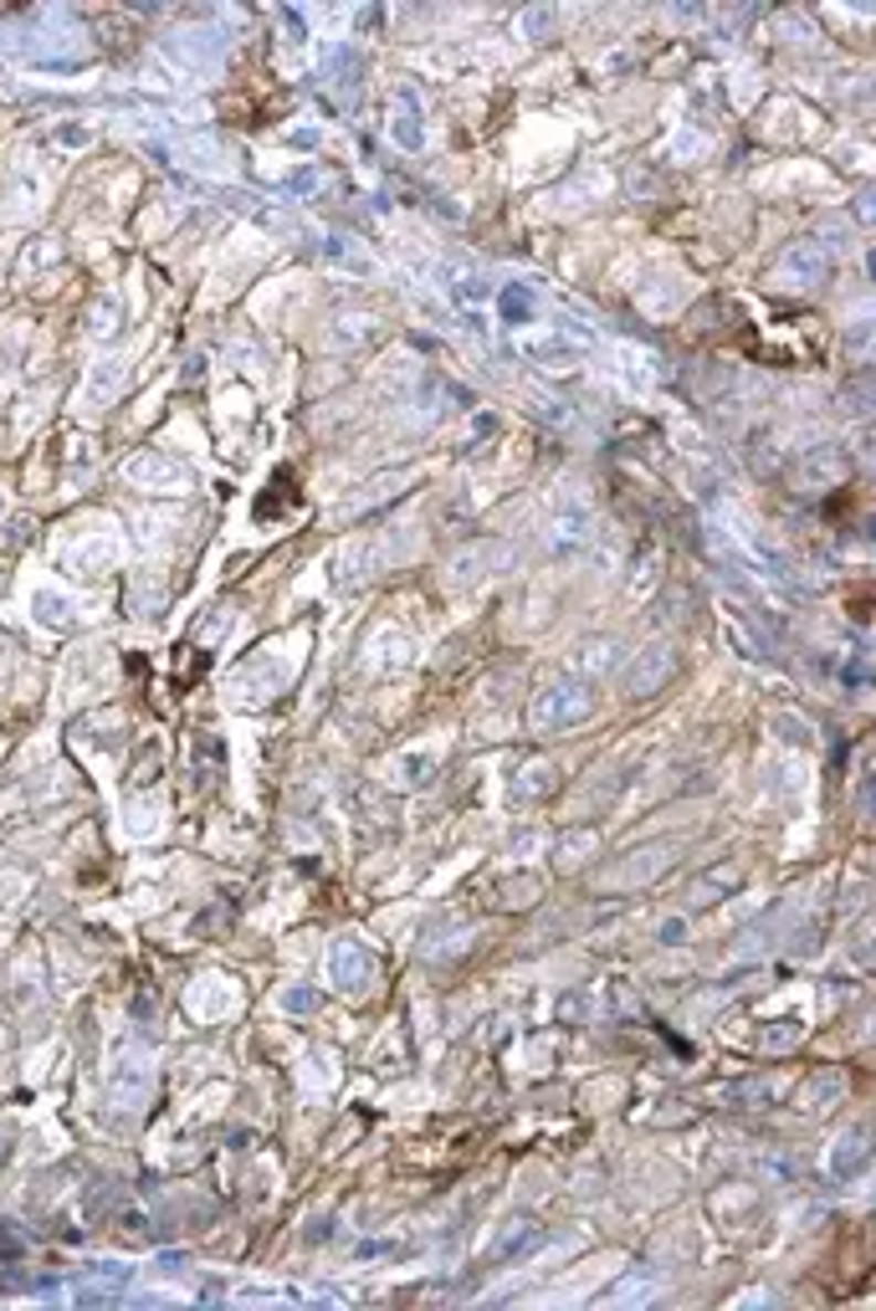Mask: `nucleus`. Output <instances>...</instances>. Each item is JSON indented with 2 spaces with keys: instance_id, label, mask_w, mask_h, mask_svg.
<instances>
[{
  "instance_id": "1",
  "label": "nucleus",
  "mask_w": 876,
  "mask_h": 1311,
  "mask_svg": "<svg viewBox=\"0 0 876 1311\" xmlns=\"http://www.w3.org/2000/svg\"><path fill=\"white\" fill-rule=\"evenodd\" d=\"M584 687H569V681H559V687H549L543 697L534 702V722L538 728H564V722L584 718Z\"/></svg>"
},
{
  "instance_id": "4",
  "label": "nucleus",
  "mask_w": 876,
  "mask_h": 1311,
  "mask_svg": "<svg viewBox=\"0 0 876 1311\" xmlns=\"http://www.w3.org/2000/svg\"><path fill=\"white\" fill-rule=\"evenodd\" d=\"M31 610H36V621L46 625V631H62V625L77 615V605H72V594L62 590H42L36 600H31Z\"/></svg>"
},
{
  "instance_id": "9",
  "label": "nucleus",
  "mask_w": 876,
  "mask_h": 1311,
  "mask_svg": "<svg viewBox=\"0 0 876 1311\" xmlns=\"http://www.w3.org/2000/svg\"><path fill=\"white\" fill-rule=\"evenodd\" d=\"M108 334H114V297H103L93 308V339H108Z\"/></svg>"
},
{
  "instance_id": "6",
  "label": "nucleus",
  "mask_w": 876,
  "mask_h": 1311,
  "mask_svg": "<svg viewBox=\"0 0 876 1311\" xmlns=\"http://www.w3.org/2000/svg\"><path fill=\"white\" fill-rule=\"evenodd\" d=\"M820 267H825V256L815 252V246H800V252H790L784 262H779V277H794V283L805 287L820 277Z\"/></svg>"
},
{
  "instance_id": "10",
  "label": "nucleus",
  "mask_w": 876,
  "mask_h": 1311,
  "mask_svg": "<svg viewBox=\"0 0 876 1311\" xmlns=\"http://www.w3.org/2000/svg\"><path fill=\"white\" fill-rule=\"evenodd\" d=\"M283 1004H287V1009H308V1004H313V994H308V988H297V994H287Z\"/></svg>"
},
{
  "instance_id": "11",
  "label": "nucleus",
  "mask_w": 876,
  "mask_h": 1311,
  "mask_svg": "<svg viewBox=\"0 0 876 1311\" xmlns=\"http://www.w3.org/2000/svg\"><path fill=\"white\" fill-rule=\"evenodd\" d=\"M0 1153H6V1132H0Z\"/></svg>"
},
{
  "instance_id": "5",
  "label": "nucleus",
  "mask_w": 876,
  "mask_h": 1311,
  "mask_svg": "<svg viewBox=\"0 0 876 1311\" xmlns=\"http://www.w3.org/2000/svg\"><path fill=\"white\" fill-rule=\"evenodd\" d=\"M144 1086H149V1066H144L139 1056H124V1060H118V1066H114V1091H118V1097H124V1101H139V1097H144Z\"/></svg>"
},
{
  "instance_id": "2",
  "label": "nucleus",
  "mask_w": 876,
  "mask_h": 1311,
  "mask_svg": "<svg viewBox=\"0 0 876 1311\" xmlns=\"http://www.w3.org/2000/svg\"><path fill=\"white\" fill-rule=\"evenodd\" d=\"M124 477L134 482V487H159V493H165V487H180L184 482V466L170 462L165 452H144L124 466Z\"/></svg>"
},
{
  "instance_id": "8",
  "label": "nucleus",
  "mask_w": 876,
  "mask_h": 1311,
  "mask_svg": "<svg viewBox=\"0 0 876 1311\" xmlns=\"http://www.w3.org/2000/svg\"><path fill=\"white\" fill-rule=\"evenodd\" d=\"M395 139L400 144H421V118H415V103H410V114H405V103H400V118H395Z\"/></svg>"
},
{
  "instance_id": "7",
  "label": "nucleus",
  "mask_w": 876,
  "mask_h": 1311,
  "mask_svg": "<svg viewBox=\"0 0 876 1311\" xmlns=\"http://www.w3.org/2000/svg\"><path fill=\"white\" fill-rule=\"evenodd\" d=\"M118 384H124V364L118 359H103V364H93V380H87V400L93 405H103V400L118 395Z\"/></svg>"
},
{
  "instance_id": "3",
  "label": "nucleus",
  "mask_w": 876,
  "mask_h": 1311,
  "mask_svg": "<svg viewBox=\"0 0 876 1311\" xmlns=\"http://www.w3.org/2000/svg\"><path fill=\"white\" fill-rule=\"evenodd\" d=\"M328 973H334V984H339V988H359V984H365V979H369L365 943L339 938V943H334V953H328Z\"/></svg>"
}]
</instances>
